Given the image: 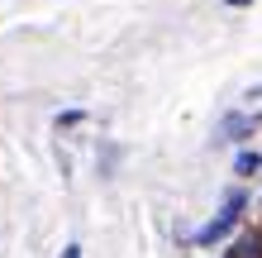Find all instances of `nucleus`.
<instances>
[{
    "instance_id": "obj_6",
    "label": "nucleus",
    "mask_w": 262,
    "mask_h": 258,
    "mask_svg": "<svg viewBox=\"0 0 262 258\" xmlns=\"http://www.w3.org/2000/svg\"><path fill=\"white\" fill-rule=\"evenodd\" d=\"M62 258H81V244H67V249H62Z\"/></svg>"
},
{
    "instance_id": "obj_4",
    "label": "nucleus",
    "mask_w": 262,
    "mask_h": 258,
    "mask_svg": "<svg viewBox=\"0 0 262 258\" xmlns=\"http://www.w3.org/2000/svg\"><path fill=\"white\" fill-rule=\"evenodd\" d=\"M257 163H262L257 153H238V163H234V172H238V177H253V172H257Z\"/></svg>"
},
{
    "instance_id": "obj_2",
    "label": "nucleus",
    "mask_w": 262,
    "mask_h": 258,
    "mask_svg": "<svg viewBox=\"0 0 262 258\" xmlns=\"http://www.w3.org/2000/svg\"><path fill=\"white\" fill-rule=\"evenodd\" d=\"M253 125H257V120H248V115L238 110V115H229L224 125L214 129V139H248V129H253Z\"/></svg>"
},
{
    "instance_id": "obj_1",
    "label": "nucleus",
    "mask_w": 262,
    "mask_h": 258,
    "mask_svg": "<svg viewBox=\"0 0 262 258\" xmlns=\"http://www.w3.org/2000/svg\"><path fill=\"white\" fill-rule=\"evenodd\" d=\"M238 210H243V191H234V196L224 201V210H220V215L200 225V230H195V244H214V239H224V234L238 225Z\"/></svg>"
},
{
    "instance_id": "obj_5",
    "label": "nucleus",
    "mask_w": 262,
    "mask_h": 258,
    "mask_svg": "<svg viewBox=\"0 0 262 258\" xmlns=\"http://www.w3.org/2000/svg\"><path fill=\"white\" fill-rule=\"evenodd\" d=\"M243 115H248V120H257V115H262V86H253V91H248V101H243Z\"/></svg>"
},
{
    "instance_id": "obj_7",
    "label": "nucleus",
    "mask_w": 262,
    "mask_h": 258,
    "mask_svg": "<svg viewBox=\"0 0 262 258\" xmlns=\"http://www.w3.org/2000/svg\"><path fill=\"white\" fill-rule=\"evenodd\" d=\"M224 5H229V10H238V5H253V0H224Z\"/></svg>"
},
{
    "instance_id": "obj_3",
    "label": "nucleus",
    "mask_w": 262,
    "mask_h": 258,
    "mask_svg": "<svg viewBox=\"0 0 262 258\" xmlns=\"http://www.w3.org/2000/svg\"><path fill=\"white\" fill-rule=\"evenodd\" d=\"M229 258H262V239H257V234H243Z\"/></svg>"
}]
</instances>
